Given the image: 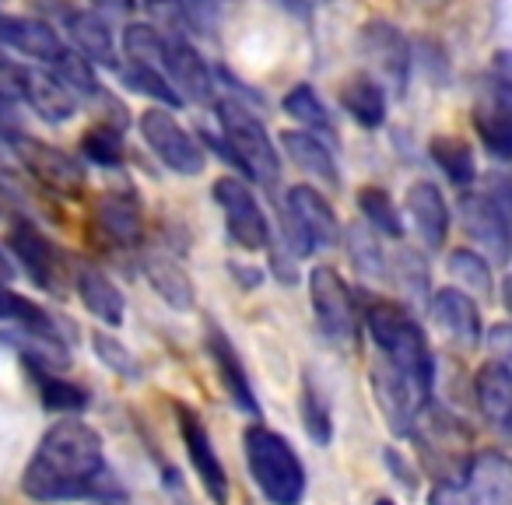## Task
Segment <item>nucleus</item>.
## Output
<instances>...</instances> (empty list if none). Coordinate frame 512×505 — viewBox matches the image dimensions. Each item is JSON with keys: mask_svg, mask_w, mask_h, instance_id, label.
I'll list each match as a JSON object with an SVG mask.
<instances>
[{"mask_svg": "<svg viewBox=\"0 0 512 505\" xmlns=\"http://www.w3.org/2000/svg\"><path fill=\"white\" fill-rule=\"evenodd\" d=\"M285 109L288 116H295L299 123H306V134L313 137H334V123H330L327 109H323V102L316 99V92L309 85H299L292 88V92L285 95Z\"/></svg>", "mask_w": 512, "mask_h": 505, "instance_id": "obj_33", "label": "nucleus"}, {"mask_svg": "<svg viewBox=\"0 0 512 505\" xmlns=\"http://www.w3.org/2000/svg\"><path fill=\"white\" fill-rule=\"evenodd\" d=\"M165 71L176 85V95L186 102H197V106H214V81H211V71H207L204 57H197L190 43L183 39H165V57H162Z\"/></svg>", "mask_w": 512, "mask_h": 505, "instance_id": "obj_10", "label": "nucleus"}, {"mask_svg": "<svg viewBox=\"0 0 512 505\" xmlns=\"http://www.w3.org/2000/svg\"><path fill=\"white\" fill-rule=\"evenodd\" d=\"M309 299H313V316L323 337L334 344H348L358 334V302L351 288L334 267H316L309 274Z\"/></svg>", "mask_w": 512, "mask_h": 505, "instance_id": "obj_4", "label": "nucleus"}, {"mask_svg": "<svg viewBox=\"0 0 512 505\" xmlns=\"http://www.w3.org/2000/svg\"><path fill=\"white\" fill-rule=\"evenodd\" d=\"M95 214H99L102 232L113 242H120V246H141L144 214H141V204H137L130 193H102Z\"/></svg>", "mask_w": 512, "mask_h": 505, "instance_id": "obj_19", "label": "nucleus"}, {"mask_svg": "<svg viewBox=\"0 0 512 505\" xmlns=\"http://www.w3.org/2000/svg\"><path fill=\"white\" fill-rule=\"evenodd\" d=\"M432 316L453 341L477 344L481 341V313L463 288H439L432 295Z\"/></svg>", "mask_w": 512, "mask_h": 505, "instance_id": "obj_15", "label": "nucleus"}, {"mask_svg": "<svg viewBox=\"0 0 512 505\" xmlns=\"http://www.w3.org/2000/svg\"><path fill=\"white\" fill-rule=\"evenodd\" d=\"M362 53L372 57L386 71L397 92L407 88V67H411V46L390 22H369L362 29Z\"/></svg>", "mask_w": 512, "mask_h": 505, "instance_id": "obj_13", "label": "nucleus"}, {"mask_svg": "<svg viewBox=\"0 0 512 505\" xmlns=\"http://www.w3.org/2000/svg\"><path fill=\"white\" fill-rule=\"evenodd\" d=\"M463 221H467V232L481 242L484 249H491L498 260H505V249H509V225H505V211L498 207L495 197H467L463 200Z\"/></svg>", "mask_w": 512, "mask_h": 505, "instance_id": "obj_17", "label": "nucleus"}, {"mask_svg": "<svg viewBox=\"0 0 512 505\" xmlns=\"http://www.w3.org/2000/svg\"><path fill=\"white\" fill-rule=\"evenodd\" d=\"M207 348H211V358H214V365H218L221 386H225V393L232 397V404L242 407L246 414H260V400H256L253 386H249V376H246V369H242L239 355H235L232 341H228L221 330H211Z\"/></svg>", "mask_w": 512, "mask_h": 505, "instance_id": "obj_18", "label": "nucleus"}, {"mask_svg": "<svg viewBox=\"0 0 512 505\" xmlns=\"http://www.w3.org/2000/svg\"><path fill=\"white\" fill-rule=\"evenodd\" d=\"M474 127H477V134L484 137V144L491 148V155L509 158V151H512V120H509V92H505V85H498L491 106L481 109V113L474 116Z\"/></svg>", "mask_w": 512, "mask_h": 505, "instance_id": "obj_28", "label": "nucleus"}, {"mask_svg": "<svg viewBox=\"0 0 512 505\" xmlns=\"http://www.w3.org/2000/svg\"><path fill=\"white\" fill-rule=\"evenodd\" d=\"M8 141H11V148L18 151V158H22L25 169H29L32 176L39 179V183L50 186V190L64 193V197L85 190V169H81V165L74 162L71 155H64L60 148L29 141L25 134H11Z\"/></svg>", "mask_w": 512, "mask_h": 505, "instance_id": "obj_7", "label": "nucleus"}, {"mask_svg": "<svg viewBox=\"0 0 512 505\" xmlns=\"http://www.w3.org/2000/svg\"><path fill=\"white\" fill-rule=\"evenodd\" d=\"M341 102H344V109H348L355 123H362V127H369V130L383 127V120H386V95H383V88H379L372 78H355L351 85H344Z\"/></svg>", "mask_w": 512, "mask_h": 505, "instance_id": "obj_29", "label": "nucleus"}, {"mask_svg": "<svg viewBox=\"0 0 512 505\" xmlns=\"http://www.w3.org/2000/svg\"><path fill=\"white\" fill-rule=\"evenodd\" d=\"M449 274H453L463 288H470V292H477V295L491 292V267L484 257H477L474 249H453V257H449Z\"/></svg>", "mask_w": 512, "mask_h": 505, "instance_id": "obj_36", "label": "nucleus"}, {"mask_svg": "<svg viewBox=\"0 0 512 505\" xmlns=\"http://www.w3.org/2000/svg\"><path fill=\"white\" fill-rule=\"evenodd\" d=\"M22 362H25V369H29V376L39 383V397H43L46 411H57V414H64V418H71V414H81L88 407V393L81 390L78 383L64 379L60 372H53L50 365L32 355H22Z\"/></svg>", "mask_w": 512, "mask_h": 505, "instance_id": "obj_20", "label": "nucleus"}, {"mask_svg": "<svg viewBox=\"0 0 512 505\" xmlns=\"http://www.w3.org/2000/svg\"><path fill=\"white\" fill-rule=\"evenodd\" d=\"M463 477H467L470 495H474L481 505H509L512 470H509L505 453H498V449H484V453L470 456Z\"/></svg>", "mask_w": 512, "mask_h": 505, "instance_id": "obj_14", "label": "nucleus"}, {"mask_svg": "<svg viewBox=\"0 0 512 505\" xmlns=\"http://www.w3.org/2000/svg\"><path fill=\"white\" fill-rule=\"evenodd\" d=\"M428 151H432L435 165H439V169L446 172V176L453 179L456 186L474 183V176H477L474 151H470L463 141H456V137H435Z\"/></svg>", "mask_w": 512, "mask_h": 505, "instance_id": "obj_32", "label": "nucleus"}, {"mask_svg": "<svg viewBox=\"0 0 512 505\" xmlns=\"http://www.w3.org/2000/svg\"><path fill=\"white\" fill-rule=\"evenodd\" d=\"M344 239H348L351 264H355V271L362 274V278H372V281L383 278V274H386V257H383V249H379V242H376V232H372L365 221H358V225H351L348 232H344Z\"/></svg>", "mask_w": 512, "mask_h": 505, "instance_id": "obj_30", "label": "nucleus"}, {"mask_svg": "<svg viewBox=\"0 0 512 505\" xmlns=\"http://www.w3.org/2000/svg\"><path fill=\"white\" fill-rule=\"evenodd\" d=\"M176 414H179V432H183V446H186V453H190V463H193V470H197L200 484H204V491L214 498V505H225L228 474H225V467H221L218 453H214V442H211V435H207L204 421L186 404H179Z\"/></svg>", "mask_w": 512, "mask_h": 505, "instance_id": "obj_9", "label": "nucleus"}, {"mask_svg": "<svg viewBox=\"0 0 512 505\" xmlns=\"http://www.w3.org/2000/svg\"><path fill=\"white\" fill-rule=\"evenodd\" d=\"M123 46H127V53L134 57V64H144V67L162 64V57H165V39L155 25H130V29L123 32Z\"/></svg>", "mask_w": 512, "mask_h": 505, "instance_id": "obj_37", "label": "nucleus"}, {"mask_svg": "<svg viewBox=\"0 0 512 505\" xmlns=\"http://www.w3.org/2000/svg\"><path fill=\"white\" fill-rule=\"evenodd\" d=\"M141 134L148 141V148L169 165L172 172L183 176H197L204 172V151L193 141V134L186 127H179L176 116H169L165 109H148L141 116Z\"/></svg>", "mask_w": 512, "mask_h": 505, "instance_id": "obj_6", "label": "nucleus"}, {"mask_svg": "<svg viewBox=\"0 0 512 505\" xmlns=\"http://www.w3.org/2000/svg\"><path fill=\"white\" fill-rule=\"evenodd\" d=\"M95 505H123V502H95Z\"/></svg>", "mask_w": 512, "mask_h": 505, "instance_id": "obj_51", "label": "nucleus"}, {"mask_svg": "<svg viewBox=\"0 0 512 505\" xmlns=\"http://www.w3.org/2000/svg\"><path fill=\"white\" fill-rule=\"evenodd\" d=\"M0 320L22 327V334L60 344V330H57V323H53V316L46 313V309H39L36 302L25 299V295L11 292L8 285H0Z\"/></svg>", "mask_w": 512, "mask_h": 505, "instance_id": "obj_26", "label": "nucleus"}, {"mask_svg": "<svg viewBox=\"0 0 512 505\" xmlns=\"http://www.w3.org/2000/svg\"><path fill=\"white\" fill-rule=\"evenodd\" d=\"M281 148H285V155L292 158L302 172L323 179L327 186H341L337 162H334V155H330V148L320 141V137L306 134V130H285V134H281Z\"/></svg>", "mask_w": 512, "mask_h": 505, "instance_id": "obj_22", "label": "nucleus"}, {"mask_svg": "<svg viewBox=\"0 0 512 505\" xmlns=\"http://www.w3.org/2000/svg\"><path fill=\"white\" fill-rule=\"evenodd\" d=\"M477 404H481L484 418L495 428L509 425V407H512V376L509 365L491 358L481 372H477Z\"/></svg>", "mask_w": 512, "mask_h": 505, "instance_id": "obj_24", "label": "nucleus"}, {"mask_svg": "<svg viewBox=\"0 0 512 505\" xmlns=\"http://www.w3.org/2000/svg\"><path fill=\"white\" fill-rule=\"evenodd\" d=\"M288 211L295 214V221L306 232L309 246H337L341 242V225H337L334 207L323 200L320 190L313 186H292L288 190Z\"/></svg>", "mask_w": 512, "mask_h": 505, "instance_id": "obj_12", "label": "nucleus"}, {"mask_svg": "<svg viewBox=\"0 0 512 505\" xmlns=\"http://www.w3.org/2000/svg\"><path fill=\"white\" fill-rule=\"evenodd\" d=\"M0 134H4V137L18 134V123H15V106H11L8 92H0Z\"/></svg>", "mask_w": 512, "mask_h": 505, "instance_id": "obj_43", "label": "nucleus"}, {"mask_svg": "<svg viewBox=\"0 0 512 505\" xmlns=\"http://www.w3.org/2000/svg\"><path fill=\"white\" fill-rule=\"evenodd\" d=\"M123 78H127V85L134 88V92L151 95V99L165 102V106H179V102H183V99L176 95V88H172L169 81H165L162 74L155 71V67L134 64V67H127V71H123Z\"/></svg>", "mask_w": 512, "mask_h": 505, "instance_id": "obj_39", "label": "nucleus"}, {"mask_svg": "<svg viewBox=\"0 0 512 505\" xmlns=\"http://www.w3.org/2000/svg\"><path fill=\"white\" fill-rule=\"evenodd\" d=\"M15 92L43 116L46 123H67L78 113L74 92H67L50 71H36V67H18L15 74Z\"/></svg>", "mask_w": 512, "mask_h": 505, "instance_id": "obj_11", "label": "nucleus"}, {"mask_svg": "<svg viewBox=\"0 0 512 505\" xmlns=\"http://www.w3.org/2000/svg\"><path fill=\"white\" fill-rule=\"evenodd\" d=\"M144 271H148V281L155 285V292L162 295L172 309L193 306V285L176 260L162 257V253H148V257H144Z\"/></svg>", "mask_w": 512, "mask_h": 505, "instance_id": "obj_27", "label": "nucleus"}, {"mask_svg": "<svg viewBox=\"0 0 512 505\" xmlns=\"http://www.w3.org/2000/svg\"><path fill=\"white\" fill-rule=\"evenodd\" d=\"M144 4H148V11L155 15V22H162L165 29H172V32L190 29V15H186L183 0H144Z\"/></svg>", "mask_w": 512, "mask_h": 505, "instance_id": "obj_41", "label": "nucleus"}, {"mask_svg": "<svg viewBox=\"0 0 512 505\" xmlns=\"http://www.w3.org/2000/svg\"><path fill=\"white\" fill-rule=\"evenodd\" d=\"M11 253H15L18 264L25 267V274H29L43 292H50V295L64 292V257H60L57 246H53L36 225H29V221L15 225V232H11Z\"/></svg>", "mask_w": 512, "mask_h": 505, "instance_id": "obj_8", "label": "nucleus"}, {"mask_svg": "<svg viewBox=\"0 0 512 505\" xmlns=\"http://www.w3.org/2000/svg\"><path fill=\"white\" fill-rule=\"evenodd\" d=\"M197 4H228V0H197Z\"/></svg>", "mask_w": 512, "mask_h": 505, "instance_id": "obj_49", "label": "nucleus"}, {"mask_svg": "<svg viewBox=\"0 0 512 505\" xmlns=\"http://www.w3.org/2000/svg\"><path fill=\"white\" fill-rule=\"evenodd\" d=\"M302 425H306L309 439L327 446L334 439V418H330V407H327V397L313 386V379L302 383Z\"/></svg>", "mask_w": 512, "mask_h": 505, "instance_id": "obj_35", "label": "nucleus"}, {"mask_svg": "<svg viewBox=\"0 0 512 505\" xmlns=\"http://www.w3.org/2000/svg\"><path fill=\"white\" fill-rule=\"evenodd\" d=\"M0 281H11V264H8L4 253H0Z\"/></svg>", "mask_w": 512, "mask_h": 505, "instance_id": "obj_48", "label": "nucleus"}, {"mask_svg": "<svg viewBox=\"0 0 512 505\" xmlns=\"http://www.w3.org/2000/svg\"><path fill=\"white\" fill-rule=\"evenodd\" d=\"M488 344L498 351V362H505V348H509V330L495 327V330H491V337H488Z\"/></svg>", "mask_w": 512, "mask_h": 505, "instance_id": "obj_45", "label": "nucleus"}, {"mask_svg": "<svg viewBox=\"0 0 512 505\" xmlns=\"http://www.w3.org/2000/svg\"><path fill=\"white\" fill-rule=\"evenodd\" d=\"M421 8H428V11H442L449 4V0H418Z\"/></svg>", "mask_w": 512, "mask_h": 505, "instance_id": "obj_47", "label": "nucleus"}, {"mask_svg": "<svg viewBox=\"0 0 512 505\" xmlns=\"http://www.w3.org/2000/svg\"><path fill=\"white\" fill-rule=\"evenodd\" d=\"M218 120L225 144L235 158H239L242 172H249L253 179H260L264 186H274L281 176V158L274 141L267 137L264 123L256 120L246 106L239 102H218Z\"/></svg>", "mask_w": 512, "mask_h": 505, "instance_id": "obj_3", "label": "nucleus"}, {"mask_svg": "<svg viewBox=\"0 0 512 505\" xmlns=\"http://www.w3.org/2000/svg\"><path fill=\"white\" fill-rule=\"evenodd\" d=\"M407 211H411L414 225H418L421 239L428 242L432 249H439L449 235V207H446V197L435 183L428 179H418L411 183L407 190Z\"/></svg>", "mask_w": 512, "mask_h": 505, "instance_id": "obj_16", "label": "nucleus"}, {"mask_svg": "<svg viewBox=\"0 0 512 505\" xmlns=\"http://www.w3.org/2000/svg\"><path fill=\"white\" fill-rule=\"evenodd\" d=\"M376 505H393V502H390V498H379V502H376Z\"/></svg>", "mask_w": 512, "mask_h": 505, "instance_id": "obj_50", "label": "nucleus"}, {"mask_svg": "<svg viewBox=\"0 0 512 505\" xmlns=\"http://www.w3.org/2000/svg\"><path fill=\"white\" fill-rule=\"evenodd\" d=\"M428 505H467V491H463L456 481H435Z\"/></svg>", "mask_w": 512, "mask_h": 505, "instance_id": "obj_42", "label": "nucleus"}, {"mask_svg": "<svg viewBox=\"0 0 512 505\" xmlns=\"http://www.w3.org/2000/svg\"><path fill=\"white\" fill-rule=\"evenodd\" d=\"M214 200H218L221 211H225L228 235H232L242 249H264L267 242H271L264 207H260V200L253 197V190H249L242 179L221 176L218 183H214Z\"/></svg>", "mask_w": 512, "mask_h": 505, "instance_id": "obj_5", "label": "nucleus"}, {"mask_svg": "<svg viewBox=\"0 0 512 505\" xmlns=\"http://www.w3.org/2000/svg\"><path fill=\"white\" fill-rule=\"evenodd\" d=\"M278 8H285V11H292V15H299V18H309V4L306 0H274Z\"/></svg>", "mask_w": 512, "mask_h": 505, "instance_id": "obj_46", "label": "nucleus"}, {"mask_svg": "<svg viewBox=\"0 0 512 505\" xmlns=\"http://www.w3.org/2000/svg\"><path fill=\"white\" fill-rule=\"evenodd\" d=\"M242 449H246V463L256 488L264 491L274 505L302 502V495H306V467H302L299 453H295L285 435L256 421L242 435Z\"/></svg>", "mask_w": 512, "mask_h": 505, "instance_id": "obj_2", "label": "nucleus"}, {"mask_svg": "<svg viewBox=\"0 0 512 505\" xmlns=\"http://www.w3.org/2000/svg\"><path fill=\"white\" fill-rule=\"evenodd\" d=\"M67 29H71V39L78 43L81 57L88 64H109L116 67V50H113V32L92 11H71L67 15Z\"/></svg>", "mask_w": 512, "mask_h": 505, "instance_id": "obj_25", "label": "nucleus"}, {"mask_svg": "<svg viewBox=\"0 0 512 505\" xmlns=\"http://www.w3.org/2000/svg\"><path fill=\"white\" fill-rule=\"evenodd\" d=\"M92 344H95V355L102 358V365H109L113 372H123V376H137V365H134V355L123 348L116 337L109 334H92Z\"/></svg>", "mask_w": 512, "mask_h": 505, "instance_id": "obj_40", "label": "nucleus"}, {"mask_svg": "<svg viewBox=\"0 0 512 505\" xmlns=\"http://www.w3.org/2000/svg\"><path fill=\"white\" fill-rule=\"evenodd\" d=\"M22 491L32 502H120L123 488L113 481L102 453V435L78 418L53 421L29 456Z\"/></svg>", "mask_w": 512, "mask_h": 505, "instance_id": "obj_1", "label": "nucleus"}, {"mask_svg": "<svg viewBox=\"0 0 512 505\" xmlns=\"http://www.w3.org/2000/svg\"><path fill=\"white\" fill-rule=\"evenodd\" d=\"M81 148L95 165H120L123 162V134L116 127H92L81 137Z\"/></svg>", "mask_w": 512, "mask_h": 505, "instance_id": "obj_38", "label": "nucleus"}, {"mask_svg": "<svg viewBox=\"0 0 512 505\" xmlns=\"http://www.w3.org/2000/svg\"><path fill=\"white\" fill-rule=\"evenodd\" d=\"M0 39L15 50H22L25 57H36L50 64L64 46H60L57 32L50 29L46 22H36V18H8L0 15Z\"/></svg>", "mask_w": 512, "mask_h": 505, "instance_id": "obj_23", "label": "nucleus"}, {"mask_svg": "<svg viewBox=\"0 0 512 505\" xmlns=\"http://www.w3.org/2000/svg\"><path fill=\"white\" fill-rule=\"evenodd\" d=\"M92 8L106 11V15H130V11L137 8V0H92Z\"/></svg>", "mask_w": 512, "mask_h": 505, "instance_id": "obj_44", "label": "nucleus"}, {"mask_svg": "<svg viewBox=\"0 0 512 505\" xmlns=\"http://www.w3.org/2000/svg\"><path fill=\"white\" fill-rule=\"evenodd\" d=\"M74 285H78L81 302H85V309L95 316V320H102L106 327H120L123 323V295H120V288H116L113 281L99 271V267H88V264L78 267Z\"/></svg>", "mask_w": 512, "mask_h": 505, "instance_id": "obj_21", "label": "nucleus"}, {"mask_svg": "<svg viewBox=\"0 0 512 505\" xmlns=\"http://www.w3.org/2000/svg\"><path fill=\"white\" fill-rule=\"evenodd\" d=\"M358 207H362V218L372 232H383V235H390V239L404 235L400 214L386 190H379V186H362V190H358Z\"/></svg>", "mask_w": 512, "mask_h": 505, "instance_id": "obj_31", "label": "nucleus"}, {"mask_svg": "<svg viewBox=\"0 0 512 505\" xmlns=\"http://www.w3.org/2000/svg\"><path fill=\"white\" fill-rule=\"evenodd\" d=\"M53 64V78L60 81V85L67 88V92H81V95H99V78H95V71H92V64H88L81 53H74V50H60L57 57L50 60Z\"/></svg>", "mask_w": 512, "mask_h": 505, "instance_id": "obj_34", "label": "nucleus"}]
</instances>
